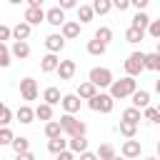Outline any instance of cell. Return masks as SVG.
<instances>
[{"label":"cell","mask_w":160,"mask_h":160,"mask_svg":"<svg viewBox=\"0 0 160 160\" xmlns=\"http://www.w3.org/2000/svg\"><path fill=\"white\" fill-rule=\"evenodd\" d=\"M78 160H98V155L95 152H90V150H85V152H80V158Z\"/></svg>","instance_id":"cell-47"},{"label":"cell","mask_w":160,"mask_h":160,"mask_svg":"<svg viewBox=\"0 0 160 160\" xmlns=\"http://www.w3.org/2000/svg\"><path fill=\"white\" fill-rule=\"evenodd\" d=\"M142 160H158V158H142Z\"/></svg>","instance_id":"cell-53"},{"label":"cell","mask_w":160,"mask_h":160,"mask_svg":"<svg viewBox=\"0 0 160 160\" xmlns=\"http://www.w3.org/2000/svg\"><path fill=\"white\" fill-rule=\"evenodd\" d=\"M95 155H98V160H112L118 152H115V148H112L110 142H102V145L98 148V152H95Z\"/></svg>","instance_id":"cell-27"},{"label":"cell","mask_w":160,"mask_h":160,"mask_svg":"<svg viewBox=\"0 0 160 160\" xmlns=\"http://www.w3.org/2000/svg\"><path fill=\"white\" fill-rule=\"evenodd\" d=\"M148 35L155 38V40H160V18H158V20H150V25H148Z\"/></svg>","instance_id":"cell-39"},{"label":"cell","mask_w":160,"mask_h":160,"mask_svg":"<svg viewBox=\"0 0 160 160\" xmlns=\"http://www.w3.org/2000/svg\"><path fill=\"white\" fill-rule=\"evenodd\" d=\"M80 100H90V98H95L98 95V88L90 82V80H85V82H80V88H78V92H75Z\"/></svg>","instance_id":"cell-17"},{"label":"cell","mask_w":160,"mask_h":160,"mask_svg":"<svg viewBox=\"0 0 160 160\" xmlns=\"http://www.w3.org/2000/svg\"><path fill=\"white\" fill-rule=\"evenodd\" d=\"M15 160H35V155H32L30 150H28V152H18V155H15Z\"/></svg>","instance_id":"cell-46"},{"label":"cell","mask_w":160,"mask_h":160,"mask_svg":"<svg viewBox=\"0 0 160 160\" xmlns=\"http://www.w3.org/2000/svg\"><path fill=\"white\" fill-rule=\"evenodd\" d=\"M95 40H100L102 45H108V42L112 40V30H110V28H98V30H95Z\"/></svg>","instance_id":"cell-35"},{"label":"cell","mask_w":160,"mask_h":160,"mask_svg":"<svg viewBox=\"0 0 160 160\" xmlns=\"http://www.w3.org/2000/svg\"><path fill=\"white\" fill-rule=\"evenodd\" d=\"M85 50H88L90 55H95V58H98V55H105V50H108V45H102L100 40H95V38H92V40H88V45H85Z\"/></svg>","instance_id":"cell-25"},{"label":"cell","mask_w":160,"mask_h":160,"mask_svg":"<svg viewBox=\"0 0 160 160\" xmlns=\"http://www.w3.org/2000/svg\"><path fill=\"white\" fill-rule=\"evenodd\" d=\"M142 70H145V52H130L128 60H125V72H128L130 78H135V75H140Z\"/></svg>","instance_id":"cell-5"},{"label":"cell","mask_w":160,"mask_h":160,"mask_svg":"<svg viewBox=\"0 0 160 160\" xmlns=\"http://www.w3.org/2000/svg\"><path fill=\"white\" fill-rule=\"evenodd\" d=\"M110 2H112V8H115V10H120V12L130 8V0H110Z\"/></svg>","instance_id":"cell-42"},{"label":"cell","mask_w":160,"mask_h":160,"mask_svg":"<svg viewBox=\"0 0 160 160\" xmlns=\"http://www.w3.org/2000/svg\"><path fill=\"white\" fill-rule=\"evenodd\" d=\"M122 120H125V122L138 125V122L142 120V115H140V110H138V108H128V110H122Z\"/></svg>","instance_id":"cell-31"},{"label":"cell","mask_w":160,"mask_h":160,"mask_svg":"<svg viewBox=\"0 0 160 160\" xmlns=\"http://www.w3.org/2000/svg\"><path fill=\"white\" fill-rule=\"evenodd\" d=\"M58 65H60V58H58L55 52H48V55L40 58V70H42V72H55Z\"/></svg>","instance_id":"cell-12"},{"label":"cell","mask_w":160,"mask_h":160,"mask_svg":"<svg viewBox=\"0 0 160 160\" xmlns=\"http://www.w3.org/2000/svg\"><path fill=\"white\" fill-rule=\"evenodd\" d=\"M60 105H62V110L65 112H70V115H75L78 110H80V105H82V100L75 95V92H70V95H62V100H60Z\"/></svg>","instance_id":"cell-9"},{"label":"cell","mask_w":160,"mask_h":160,"mask_svg":"<svg viewBox=\"0 0 160 160\" xmlns=\"http://www.w3.org/2000/svg\"><path fill=\"white\" fill-rule=\"evenodd\" d=\"M42 100H45L48 105H58V102L62 100V95H60V90H58V88H52V85H50V88H45V90H42Z\"/></svg>","instance_id":"cell-22"},{"label":"cell","mask_w":160,"mask_h":160,"mask_svg":"<svg viewBox=\"0 0 160 160\" xmlns=\"http://www.w3.org/2000/svg\"><path fill=\"white\" fill-rule=\"evenodd\" d=\"M120 152H122V158H125V160H135V158H140V152H142V145H140V140L130 138V140H125V142H122Z\"/></svg>","instance_id":"cell-6"},{"label":"cell","mask_w":160,"mask_h":160,"mask_svg":"<svg viewBox=\"0 0 160 160\" xmlns=\"http://www.w3.org/2000/svg\"><path fill=\"white\" fill-rule=\"evenodd\" d=\"M90 8H92L95 15H108V12L112 10V2H110V0H92Z\"/></svg>","instance_id":"cell-28"},{"label":"cell","mask_w":160,"mask_h":160,"mask_svg":"<svg viewBox=\"0 0 160 160\" xmlns=\"http://www.w3.org/2000/svg\"><path fill=\"white\" fill-rule=\"evenodd\" d=\"M10 148L15 150V155H18V152H28V150H30V140H28V138H22V135H20V138H12Z\"/></svg>","instance_id":"cell-29"},{"label":"cell","mask_w":160,"mask_h":160,"mask_svg":"<svg viewBox=\"0 0 160 160\" xmlns=\"http://www.w3.org/2000/svg\"><path fill=\"white\" fill-rule=\"evenodd\" d=\"M12 118H15V112H12L8 105H2V110H0V128H8V125L12 122Z\"/></svg>","instance_id":"cell-36"},{"label":"cell","mask_w":160,"mask_h":160,"mask_svg":"<svg viewBox=\"0 0 160 160\" xmlns=\"http://www.w3.org/2000/svg\"><path fill=\"white\" fill-rule=\"evenodd\" d=\"M88 105H90V110H95V112H112L115 100L110 98V92H98L95 98L88 100Z\"/></svg>","instance_id":"cell-4"},{"label":"cell","mask_w":160,"mask_h":160,"mask_svg":"<svg viewBox=\"0 0 160 160\" xmlns=\"http://www.w3.org/2000/svg\"><path fill=\"white\" fill-rule=\"evenodd\" d=\"M145 70L160 72V52H148L145 55Z\"/></svg>","instance_id":"cell-30"},{"label":"cell","mask_w":160,"mask_h":160,"mask_svg":"<svg viewBox=\"0 0 160 160\" xmlns=\"http://www.w3.org/2000/svg\"><path fill=\"white\" fill-rule=\"evenodd\" d=\"M20 95H22V100H35L38 98V82L32 78H22L20 80Z\"/></svg>","instance_id":"cell-7"},{"label":"cell","mask_w":160,"mask_h":160,"mask_svg":"<svg viewBox=\"0 0 160 160\" xmlns=\"http://www.w3.org/2000/svg\"><path fill=\"white\" fill-rule=\"evenodd\" d=\"M158 112H160V102H158Z\"/></svg>","instance_id":"cell-56"},{"label":"cell","mask_w":160,"mask_h":160,"mask_svg":"<svg viewBox=\"0 0 160 160\" xmlns=\"http://www.w3.org/2000/svg\"><path fill=\"white\" fill-rule=\"evenodd\" d=\"M142 120H148V122H160V112H158V108H145L142 110Z\"/></svg>","instance_id":"cell-37"},{"label":"cell","mask_w":160,"mask_h":160,"mask_svg":"<svg viewBox=\"0 0 160 160\" xmlns=\"http://www.w3.org/2000/svg\"><path fill=\"white\" fill-rule=\"evenodd\" d=\"M45 22H50L52 28H62V22H65V10H60L58 5L50 8V10L45 12Z\"/></svg>","instance_id":"cell-10"},{"label":"cell","mask_w":160,"mask_h":160,"mask_svg":"<svg viewBox=\"0 0 160 160\" xmlns=\"http://www.w3.org/2000/svg\"><path fill=\"white\" fill-rule=\"evenodd\" d=\"M10 58H12L10 55V48L5 42H0V68H8L10 65Z\"/></svg>","instance_id":"cell-38"},{"label":"cell","mask_w":160,"mask_h":160,"mask_svg":"<svg viewBox=\"0 0 160 160\" xmlns=\"http://www.w3.org/2000/svg\"><path fill=\"white\" fill-rule=\"evenodd\" d=\"M148 2H150V0H130V5H132V8H138V10H145V8H148Z\"/></svg>","instance_id":"cell-45"},{"label":"cell","mask_w":160,"mask_h":160,"mask_svg":"<svg viewBox=\"0 0 160 160\" xmlns=\"http://www.w3.org/2000/svg\"><path fill=\"white\" fill-rule=\"evenodd\" d=\"M155 52H160V40H158V50H155Z\"/></svg>","instance_id":"cell-54"},{"label":"cell","mask_w":160,"mask_h":160,"mask_svg":"<svg viewBox=\"0 0 160 160\" xmlns=\"http://www.w3.org/2000/svg\"><path fill=\"white\" fill-rule=\"evenodd\" d=\"M158 160H160V140H158Z\"/></svg>","instance_id":"cell-51"},{"label":"cell","mask_w":160,"mask_h":160,"mask_svg":"<svg viewBox=\"0 0 160 160\" xmlns=\"http://www.w3.org/2000/svg\"><path fill=\"white\" fill-rule=\"evenodd\" d=\"M112 160H125V158H122V155H115V158H112Z\"/></svg>","instance_id":"cell-52"},{"label":"cell","mask_w":160,"mask_h":160,"mask_svg":"<svg viewBox=\"0 0 160 160\" xmlns=\"http://www.w3.org/2000/svg\"><path fill=\"white\" fill-rule=\"evenodd\" d=\"M58 122H60L62 132H65V135H70V138H78V135H85V132H88V125H85L82 120H78L75 115H70V112H65Z\"/></svg>","instance_id":"cell-2"},{"label":"cell","mask_w":160,"mask_h":160,"mask_svg":"<svg viewBox=\"0 0 160 160\" xmlns=\"http://www.w3.org/2000/svg\"><path fill=\"white\" fill-rule=\"evenodd\" d=\"M45 48H48V52H60L62 48H65V38L60 35V32H50L48 38H45Z\"/></svg>","instance_id":"cell-8"},{"label":"cell","mask_w":160,"mask_h":160,"mask_svg":"<svg viewBox=\"0 0 160 160\" xmlns=\"http://www.w3.org/2000/svg\"><path fill=\"white\" fill-rule=\"evenodd\" d=\"M135 90H138L135 78L125 75V78H120V80H112V85H110V98H112V100H122V98H130Z\"/></svg>","instance_id":"cell-1"},{"label":"cell","mask_w":160,"mask_h":160,"mask_svg":"<svg viewBox=\"0 0 160 160\" xmlns=\"http://www.w3.org/2000/svg\"><path fill=\"white\" fill-rule=\"evenodd\" d=\"M68 150H70V152H75V155L85 152V150H88V140H85V135L70 138V140H68Z\"/></svg>","instance_id":"cell-19"},{"label":"cell","mask_w":160,"mask_h":160,"mask_svg":"<svg viewBox=\"0 0 160 160\" xmlns=\"http://www.w3.org/2000/svg\"><path fill=\"white\" fill-rule=\"evenodd\" d=\"M28 8H42V0H25Z\"/></svg>","instance_id":"cell-48"},{"label":"cell","mask_w":160,"mask_h":160,"mask_svg":"<svg viewBox=\"0 0 160 160\" xmlns=\"http://www.w3.org/2000/svg\"><path fill=\"white\" fill-rule=\"evenodd\" d=\"M155 92H158V95H160V78H158V80H155Z\"/></svg>","instance_id":"cell-49"},{"label":"cell","mask_w":160,"mask_h":160,"mask_svg":"<svg viewBox=\"0 0 160 160\" xmlns=\"http://www.w3.org/2000/svg\"><path fill=\"white\" fill-rule=\"evenodd\" d=\"M88 80L95 85V88H110L112 85V72L108 70V68H92L90 72H88Z\"/></svg>","instance_id":"cell-3"},{"label":"cell","mask_w":160,"mask_h":160,"mask_svg":"<svg viewBox=\"0 0 160 160\" xmlns=\"http://www.w3.org/2000/svg\"><path fill=\"white\" fill-rule=\"evenodd\" d=\"M148 25H150V18H148V12H145V10H138V12H135V18H132V25H130V28L148 32Z\"/></svg>","instance_id":"cell-20"},{"label":"cell","mask_w":160,"mask_h":160,"mask_svg":"<svg viewBox=\"0 0 160 160\" xmlns=\"http://www.w3.org/2000/svg\"><path fill=\"white\" fill-rule=\"evenodd\" d=\"M10 38H12V28L0 25V42H5V40H10Z\"/></svg>","instance_id":"cell-41"},{"label":"cell","mask_w":160,"mask_h":160,"mask_svg":"<svg viewBox=\"0 0 160 160\" xmlns=\"http://www.w3.org/2000/svg\"><path fill=\"white\" fill-rule=\"evenodd\" d=\"M60 35H62L65 40H75V38L80 35V22H78V20H65L62 28H60Z\"/></svg>","instance_id":"cell-11"},{"label":"cell","mask_w":160,"mask_h":160,"mask_svg":"<svg viewBox=\"0 0 160 160\" xmlns=\"http://www.w3.org/2000/svg\"><path fill=\"white\" fill-rule=\"evenodd\" d=\"M118 130H120V135H125V138L130 140V138H135V132H138V125H132V122H125V120H120Z\"/></svg>","instance_id":"cell-33"},{"label":"cell","mask_w":160,"mask_h":160,"mask_svg":"<svg viewBox=\"0 0 160 160\" xmlns=\"http://www.w3.org/2000/svg\"><path fill=\"white\" fill-rule=\"evenodd\" d=\"M60 10H70V8H78V0H60V5H58Z\"/></svg>","instance_id":"cell-43"},{"label":"cell","mask_w":160,"mask_h":160,"mask_svg":"<svg viewBox=\"0 0 160 160\" xmlns=\"http://www.w3.org/2000/svg\"><path fill=\"white\" fill-rule=\"evenodd\" d=\"M2 105H5V102H0V110H2Z\"/></svg>","instance_id":"cell-55"},{"label":"cell","mask_w":160,"mask_h":160,"mask_svg":"<svg viewBox=\"0 0 160 160\" xmlns=\"http://www.w3.org/2000/svg\"><path fill=\"white\" fill-rule=\"evenodd\" d=\"M75 70H78V65H75V60H60V65H58V75H60V80H70L72 75H75Z\"/></svg>","instance_id":"cell-13"},{"label":"cell","mask_w":160,"mask_h":160,"mask_svg":"<svg viewBox=\"0 0 160 160\" xmlns=\"http://www.w3.org/2000/svg\"><path fill=\"white\" fill-rule=\"evenodd\" d=\"M142 38H145L142 30H135V28H128V30H125V42H132V45H135V42H140Z\"/></svg>","instance_id":"cell-34"},{"label":"cell","mask_w":160,"mask_h":160,"mask_svg":"<svg viewBox=\"0 0 160 160\" xmlns=\"http://www.w3.org/2000/svg\"><path fill=\"white\" fill-rule=\"evenodd\" d=\"M12 138H15V135H12L10 128H0V145H10Z\"/></svg>","instance_id":"cell-40"},{"label":"cell","mask_w":160,"mask_h":160,"mask_svg":"<svg viewBox=\"0 0 160 160\" xmlns=\"http://www.w3.org/2000/svg\"><path fill=\"white\" fill-rule=\"evenodd\" d=\"M48 150H50L52 155H58V152H62V150H68V140H62V138H55V140H48Z\"/></svg>","instance_id":"cell-32"},{"label":"cell","mask_w":160,"mask_h":160,"mask_svg":"<svg viewBox=\"0 0 160 160\" xmlns=\"http://www.w3.org/2000/svg\"><path fill=\"white\" fill-rule=\"evenodd\" d=\"M45 135H48V140L62 138V128H60V122H58V120H50V122H45Z\"/></svg>","instance_id":"cell-24"},{"label":"cell","mask_w":160,"mask_h":160,"mask_svg":"<svg viewBox=\"0 0 160 160\" xmlns=\"http://www.w3.org/2000/svg\"><path fill=\"white\" fill-rule=\"evenodd\" d=\"M15 118H18V122L30 125V122L35 120V110H32L30 105H20V108H18V112H15Z\"/></svg>","instance_id":"cell-18"},{"label":"cell","mask_w":160,"mask_h":160,"mask_svg":"<svg viewBox=\"0 0 160 160\" xmlns=\"http://www.w3.org/2000/svg\"><path fill=\"white\" fill-rule=\"evenodd\" d=\"M30 32H32V25H28L25 20H22V22H18V25L12 28V38H15V40H28V38H30Z\"/></svg>","instance_id":"cell-21"},{"label":"cell","mask_w":160,"mask_h":160,"mask_svg":"<svg viewBox=\"0 0 160 160\" xmlns=\"http://www.w3.org/2000/svg\"><path fill=\"white\" fill-rule=\"evenodd\" d=\"M8 2H10V5H20L22 0H8Z\"/></svg>","instance_id":"cell-50"},{"label":"cell","mask_w":160,"mask_h":160,"mask_svg":"<svg viewBox=\"0 0 160 160\" xmlns=\"http://www.w3.org/2000/svg\"><path fill=\"white\" fill-rule=\"evenodd\" d=\"M58 160H75V152H70V150H62V152H58Z\"/></svg>","instance_id":"cell-44"},{"label":"cell","mask_w":160,"mask_h":160,"mask_svg":"<svg viewBox=\"0 0 160 160\" xmlns=\"http://www.w3.org/2000/svg\"><path fill=\"white\" fill-rule=\"evenodd\" d=\"M10 55L18 58V60H25V58L30 55V45H28V40H15L12 48H10Z\"/></svg>","instance_id":"cell-14"},{"label":"cell","mask_w":160,"mask_h":160,"mask_svg":"<svg viewBox=\"0 0 160 160\" xmlns=\"http://www.w3.org/2000/svg\"><path fill=\"white\" fill-rule=\"evenodd\" d=\"M35 118H38V120H45V122H50V120H52V105H48V102L38 105V108H35Z\"/></svg>","instance_id":"cell-26"},{"label":"cell","mask_w":160,"mask_h":160,"mask_svg":"<svg viewBox=\"0 0 160 160\" xmlns=\"http://www.w3.org/2000/svg\"><path fill=\"white\" fill-rule=\"evenodd\" d=\"M75 10H78V22H80V25H85V22H90V20L95 18V12H92L90 5H78Z\"/></svg>","instance_id":"cell-23"},{"label":"cell","mask_w":160,"mask_h":160,"mask_svg":"<svg viewBox=\"0 0 160 160\" xmlns=\"http://www.w3.org/2000/svg\"><path fill=\"white\" fill-rule=\"evenodd\" d=\"M130 98H132V108H138V110H145L150 105V92L148 90H135Z\"/></svg>","instance_id":"cell-16"},{"label":"cell","mask_w":160,"mask_h":160,"mask_svg":"<svg viewBox=\"0 0 160 160\" xmlns=\"http://www.w3.org/2000/svg\"><path fill=\"white\" fill-rule=\"evenodd\" d=\"M45 20V10L42 8H28L25 10V22L28 25H40Z\"/></svg>","instance_id":"cell-15"}]
</instances>
